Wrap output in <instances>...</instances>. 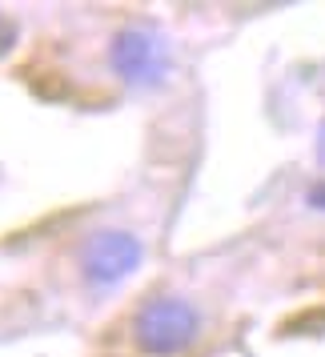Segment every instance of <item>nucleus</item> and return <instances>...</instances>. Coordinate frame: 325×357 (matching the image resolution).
<instances>
[{
	"mask_svg": "<svg viewBox=\"0 0 325 357\" xmlns=\"http://www.w3.org/2000/svg\"><path fill=\"white\" fill-rule=\"evenodd\" d=\"M13 45H17V20L0 13V56H4V52L13 49Z\"/></svg>",
	"mask_w": 325,
	"mask_h": 357,
	"instance_id": "nucleus-4",
	"label": "nucleus"
},
{
	"mask_svg": "<svg viewBox=\"0 0 325 357\" xmlns=\"http://www.w3.org/2000/svg\"><path fill=\"white\" fill-rule=\"evenodd\" d=\"M197 329H201V317L185 297H157L133 317V337L153 357H173L189 349Z\"/></svg>",
	"mask_w": 325,
	"mask_h": 357,
	"instance_id": "nucleus-1",
	"label": "nucleus"
},
{
	"mask_svg": "<svg viewBox=\"0 0 325 357\" xmlns=\"http://www.w3.org/2000/svg\"><path fill=\"white\" fill-rule=\"evenodd\" d=\"M317 161L325 165V125H322V137H317Z\"/></svg>",
	"mask_w": 325,
	"mask_h": 357,
	"instance_id": "nucleus-6",
	"label": "nucleus"
},
{
	"mask_svg": "<svg viewBox=\"0 0 325 357\" xmlns=\"http://www.w3.org/2000/svg\"><path fill=\"white\" fill-rule=\"evenodd\" d=\"M109 61H113L116 77L133 89H157L169 77V45H165L161 33L153 29H121L113 36V49H109Z\"/></svg>",
	"mask_w": 325,
	"mask_h": 357,
	"instance_id": "nucleus-2",
	"label": "nucleus"
},
{
	"mask_svg": "<svg viewBox=\"0 0 325 357\" xmlns=\"http://www.w3.org/2000/svg\"><path fill=\"white\" fill-rule=\"evenodd\" d=\"M309 205H313V209H325V181H317V185L309 189Z\"/></svg>",
	"mask_w": 325,
	"mask_h": 357,
	"instance_id": "nucleus-5",
	"label": "nucleus"
},
{
	"mask_svg": "<svg viewBox=\"0 0 325 357\" xmlns=\"http://www.w3.org/2000/svg\"><path fill=\"white\" fill-rule=\"evenodd\" d=\"M145 257V245L137 241L133 233L125 229H100L89 237L81 253V269L89 277V285H97V289H109L116 281H125V277L141 265Z\"/></svg>",
	"mask_w": 325,
	"mask_h": 357,
	"instance_id": "nucleus-3",
	"label": "nucleus"
}]
</instances>
